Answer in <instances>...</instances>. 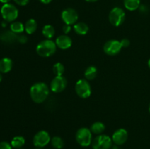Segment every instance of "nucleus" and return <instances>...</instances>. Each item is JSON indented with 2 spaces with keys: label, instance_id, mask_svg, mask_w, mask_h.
<instances>
[{
  "label": "nucleus",
  "instance_id": "f257e3e1",
  "mask_svg": "<svg viewBox=\"0 0 150 149\" xmlns=\"http://www.w3.org/2000/svg\"><path fill=\"white\" fill-rule=\"evenodd\" d=\"M50 93V89L46 83L38 82L32 85L30 88L29 94L31 99L37 104H41L45 102Z\"/></svg>",
  "mask_w": 150,
  "mask_h": 149
},
{
  "label": "nucleus",
  "instance_id": "f03ea898",
  "mask_svg": "<svg viewBox=\"0 0 150 149\" xmlns=\"http://www.w3.org/2000/svg\"><path fill=\"white\" fill-rule=\"evenodd\" d=\"M57 45L55 42L51 39H44L38 44L36 47V52L40 56L47 58L54 55L57 51Z\"/></svg>",
  "mask_w": 150,
  "mask_h": 149
},
{
  "label": "nucleus",
  "instance_id": "7ed1b4c3",
  "mask_svg": "<svg viewBox=\"0 0 150 149\" xmlns=\"http://www.w3.org/2000/svg\"><path fill=\"white\" fill-rule=\"evenodd\" d=\"M76 140L77 143L82 147H88L92 143V133L90 129L81 127L76 134Z\"/></svg>",
  "mask_w": 150,
  "mask_h": 149
},
{
  "label": "nucleus",
  "instance_id": "20e7f679",
  "mask_svg": "<svg viewBox=\"0 0 150 149\" xmlns=\"http://www.w3.org/2000/svg\"><path fill=\"white\" fill-rule=\"evenodd\" d=\"M1 15L3 19L7 22H13L18 16V10L10 3L4 4L1 7Z\"/></svg>",
  "mask_w": 150,
  "mask_h": 149
},
{
  "label": "nucleus",
  "instance_id": "39448f33",
  "mask_svg": "<svg viewBox=\"0 0 150 149\" xmlns=\"http://www.w3.org/2000/svg\"><path fill=\"white\" fill-rule=\"evenodd\" d=\"M125 15L124 10H122L121 7H116L110 11L108 15V20L112 26L118 27L124 23Z\"/></svg>",
  "mask_w": 150,
  "mask_h": 149
},
{
  "label": "nucleus",
  "instance_id": "423d86ee",
  "mask_svg": "<svg viewBox=\"0 0 150 149\" xmlns=\"http://www.w3.org/2000/svg\"><path fill=\"white\" fill-rule=\"evenodd\" d=\"M75 89L78 96L82 99H87L92 94V88L86 79H80L78 80L75 86Z\"/></svg>",
  "mask_w": 150,
  "mask_h": 149
},
{
  "label": "nucleus",
  "instance_id": "0eeeda50",
  "mask_svg": "<svg viewBox=\"0 0 150 149\" xmlns=\"http://www.w3.org/2000/svg\"><path fill=\"white\" fill-rule=\"evenodd\" d=\"M112 139L106 134H99L92 143L93 149H111L112 147Z\"/></svg>",
  "mask_w": 150,
  "mask_h": 149
},
{
  "label": "nucleus",
  "instance_id": "6e6552de",
  "mask_svg": "<svg viewBox=\"0 0 150 149\" xmlns=\"http://www.w3.org/2000/svg\"><path fill=\"white\" fill-rule=\"evenodd\" d=\"M51 136L48 131L41 130L37 132L33 137V144L36 148H44L51 143Z\"/></svg>",
  "mask_w": 150,
  "mask_h": 149
},
{
  "label": "nucleus",
  "instance_id": "1a4fd4ad",
  "mask_svg": "<svg viewBox=\"0 0 150 149\" xmlns=\"http://www.w3.org/2000/svg\"><path fill=\"white\" fill-rule=\"evenodd\" d=\"M122 47L120 41L117 39H111L104 44L103 51L108 56H116L121 51Z\"/></svg>",
  "mask_w": 150,
  "mask_h": 149
},
{
  "label": "nucleus",
  "instance_id": "9d476101",
  "mask_svg": "<svg viewBox=\"0 0 150 149\" xmlns=\"http://www.w3.org/2000/svg\"><path fill=\"white\" fill-rule=\"evenodd\" d=\"M62 20L64 21L65 24L67 25H74L79 19V14L76 10L73 8H66L62 12L61 14Z\"/></svg>",
  "mask_w": 150,
  "mask_h": 149
},
{
  "label": "nucleus",
  "instance_id": "9b49d317",
  "mask_svg": "<svg viewBox=\"0 0 150 149\" xmlns=\"http://www.w3.org/2000/svg\"><path fill=\"white\" fill-rule=\"evenodd\" d=\"M67 80L64 76H55L50 84V90L54 93H60L66 89Z\"/></svg>",
  "mask_w": 150,
  "mask_h": 149
},
{
  "label": "nucleus",
  "instance_id": "f8f14e48",
  "mask_svg": "<svg viewBox=\"0 0 150 149\" xmlns=\"http://www.w3.org/2000/svg\"><path fill=\"white\" fill-rule=\"evenodd\" d=\"M128 138V133L125 129L120 128L116 130L113 134L112 141L117 145H121L126 143Z\"/></svg>",
  "mask_w": 150,
  "mask_h": 149
},
{
  "label": "nucleus",
  "instance_id": "ddd939ff",
  "mask_svg": "<svg viewBox=\"0 0 150 149\" xmlns=\"http://www.w3.org/2000/svg\"><path fill=\"white\" fill-rule=\"evenodd\" d=\"M55 43L57 46L61 50H67L72 46L73 41L67 34H62L59 36L56 39Z\"/></svg>",
  "mask_w": 150,
  "mask_h": 149
},
{
  "label": "nucleus",
  "instance_id": "4468645a",
  "mask_svg": "<svg viewBox=\"0 0 150 149\" xmlns=\"http://www.w3.org/2000/svg\"><path fill=\"white\" fill-rule=\"evenodd\" d=\"M18 36V35H17V34L14 33L11 30H6L0 34V40L4 43L12 44L17 41Z\"/></svg>",
  "mask_w": 150,
  "mask_h": 149
},
{
  "label": "nucleus",
  "instance_id": "2eb2a0df",
  "mask_svg": "<svg viewBox=\"0 0 150 149\" xmlns=\"http://www.w3.org/2000/svg\"><path fill=\"white\" fill-rule=\"evenodd\" d=\"M13 61L9 58H3L0 60V72L7 73L12 70Z\"/></svg>",
  "mask_w": 150,
  "mask_h": 149
},
{
  "label": "nucleus",
  "instance_id": "dca6fc26",
  "mask_svg": "<svg viewBox=\"0 0 150 149\" xmlns=\"http://www.w3.org/2000/svg\"><path fill=\"white\" fill-rule=\"evenodd\" d=\"M75 32L79 35H86L89 32V26L84 22H78L73 26Z\"/></svg>",
  "mask_w": 150,
  "mask_h": 149
},
{
  "label": "nucleus",
  "instance_id": "f3484780",
  "mask_svg": "<svg viewBox=\"0 0 150 149\" xmlns=\"http://www.w3.org/2000/svg\"><path fill=\"white\" fill-rule=\"evenodd\" d=\"M24 26L26 33L28 34H32L36 32L37 29H38V23L35 19L30 18L26 22Z\"/></svg>",
  "mask_w": 150,
  "mask_h": 149
},
{
  "label": "nucleus",
  "instance_id": "a211bd4d",
  "mask_svg": "<svg viewBox=\"0 0 150 149\" xmlns=\"http://www.w3.org/2000/svg\"><path fill=\"white\" fill-rule=\"evenodd\" d=\"M105 129V126L101 121H96L91 125L90 130L92 133L95 134H101Z\"/></svg>",
  "mask_w": 150,
  "mask_h": 149
},
{
  "label": "nucleus",
  "instance_id": "6ab92c4d",
  "mask_svg": "<svg viewBox=\"0 0 150 149\" xmlns=\"http://www.w3.org/2000/svg\"><path fill=\"white\" fill-rule=\"evenodd\" d=\"M124 6L129 11H134L141 6V0H124Z\"/></svg>",
  "mask_w": 150,
  "mask_h": 149
},
{
  "label": "nucleus",
  "instance_id": "aec40b11",
  "mask_svg": "<svg viewBox=\"0 0 150 149\" xmlns=\"http://www.w3.org/2000/svg\"><path fill=\"white\" fill-rule=\"evenodd\" d=\"M98 74V69L95 66H89L85 70L84 77L86 80H92L96 77Z\"/></svg>",
  "mask_w": 150,
  "mask_h": 149
},
{
  "label": "nucleus",
  "instance_id": "412c9836",
  "mask_svg": "<svg viewBox=\"0 0 150 149\" xmlns=\"http://www.w3.org/2000/svg\"><path fill=\"white\" fill-rule=\"evenodd\" d=\"M42 34L46 39H51V38L54 37V34H55V29H54V26H51V25H45L42 27Z\"/></svg>",
  "mask_w": 150,
  "mask_h": 149
},
{
  "label": "nucleus",
  "instance_id": "4be33fe9",
  "mask_svg": "<svg viewBox=\"0 0 150 149\" xmlns=\"http://www.w3.org/2000/svg\"><path fill=\"white\" fill-rule=\"evenodd\" d=\"M10 144L12 147L16 149L21 148L25 144V138L22 136H16L12 139Z\"/></svg>",
  "mask_w": 150,
  "mask_h": 149
},
{
  "label": "nucleus",
  "instance_id": "5701e85b",
  "mask_svg": "<svg viewBox=\"0 0 150 149\" xmlns=\"http://www.w3.org/2000/svg\"><path fill=\"white\" fill-rule=\"evenodd\" d=\"M10 30L16 34H21L25 30V26L21 22L13 21L10 25Z\"/></svg>",
  "mask_w": 150,
  "mask_h": 149
},
{
  "label": "nucleus",
  "instance_id": "b1692460",
  "mask_svg": "<svg viewBox=\"0 0 150 149\" xmlns=\"http://www.w3.org/2000/svg\"><path fill=\"white\" fill-rule=\"evenodd\" d=\"M51 143L55 149H62L64 145V140L59 136H54L51 138Z\"/></svg>",
  "mask_w": 150,
  "mask_h": 149
},
{
  "label": "nucleus",
  "instance_id": "393cba45",
  "mask_svg": "<svg viewBox=\"0 0 150 149\" xmlns=\"http://www.w3.org/2000/svg\"><path fill=\"white\" fill-rule=\"evenodd\" d=\"M53 72L56 76H62L64 72V67L61 62H57L53 66Z\"/></svg>",
  "mask_w": 150,
  "mask_h": 149
},
{
  "label": "nucleus",
  "instance_id": "a878e982",
  "mask_svg": "<svg viewBox=\"0 0 150 149\" xmlns=\"http://www.w3.org/2000/svg\"><path fill=\"white\" fill-rule=\"evenodd\" d=\"M18 42H19L21 44H25L28 41V38L26 35L24 34H21L18 36V39H17Z\"/></svg>",
  "mask_w": 150,
  "mask_h": 149
},
{
  "label": "nucleus",
  "instance_id": "bb28decb",
  "mask_svg": "<svg viewBox=\"0 0 150 149\" xmlns=\"http://www.w3.org/2000/svg\"><path fill=\"white\" fill-rule=\"evenodd\" d=\"M12 145L10 143L6 141H3L0 143V149H12Z\"/></svg>",
  "mask_w": 150,
  "mask_h": 149
},
{
  "label": "nucleus",
  "instance_id": "cd10ccee",
  "mask_svg": "<svg viewBox=\"0 0 150 149\" xmlns=\"http://www.w3.org/2000/svg\"><path fill=\"white\" fill-rule=\"evenodd\" d=\"M120 43H121V45L122 48H127V47L130 46V42L127 38H124V39H122L120 41Z\"/></svg>",
  "mask_w": 150,
  "mask_h": 149
},
{
  "label": "nucleus",
  "instance_id": "c85d7f7f",
  "mask_svg": "<svg viewBox=\"0 0 150 149\" xmlns=\"http://www.w3.org/2000/svg\"><path fill=\"white\" fill-rule=\"evenodd\" d=\"M71 29H72V28H71V26H70V25L65 24V25H64L62 27V31H63V32L64 33V34H67L69 32H70Z\"/></svg>",
  "mask_w": 150,
  "mask_h": 149
},
{
  "label": "nucleus",
  "instance_id": "c756f323",
  "mask_svg": "<svg viewBox=\"0 0 150 149\" xmlns=\"http://www.w3.org/2000/svg\"><path fill=\"white\" fill-rule=\"evenodd\" d=\"M15 2L20 6H25L29 3V0H14Z\"/></svg>",
  "mask_w": 150,
  "mask_h": 149
},
{
  "label": "nucleus",
  "instance_id": "7c9ffc66",
  "mask_svg": "<svg viewBox=\"0 0 150 149\" xmlns=\"http://www.w3.org/2000/svg\"><path fill=\"white\" fill-rule=\"evenodd\" d=\"M40 2H42V4H49V3H51V1H52V0H39Z\"/></svg>",
  "mask_w": 150,
  "mask_h": 149
},
{
  "label": "nucleus",
  "instance_id": "2f4dec72",
  "mask_svg": "<svg viewBox=\"0 0 150 149\" xmlns=\"http://www.w3.org/2000/svg\"><path fill=\"white\" fill-rule=\"evenodd\" d=\"M11 0H0V2L3 3V4H7L9 3Z\"/></svg>",
  "mask_w": 150,
  "mask_h": 149
},
{
  "label": "nucleus",
  "instance_id": "473e14b6",
  "mask_svg": "<svg viewBox=\"0 0 150 149\" xmlns=\"http://www.w3.org/2000/svg\"><path fill=\"white\" fill-rule=\"evenodd\" d=\"M111 149H120V148H119V145H116L111 147Z\"/></svg>",
  "mask_w": 150,
  "mask_h": 149
},
{
  "label": "nucleus",
  "instance_id": "72a5a7b5",
  "mask_svg": "<svg viewBox=\"0 0 150 149\" xmlns=\"http://www.w3.org/2000/svg\"><path fill=\"white\" fill-rule=\"evenodd\" d=\"M86 1H88V2H95L97 1L98 0H85Z\"/></svg>",
  "mask_w": 150,
  "mask_h": 149
},
{
  "label": "nucleus",
  "instance_id": "f704fd0d",
  "mask_svg": "<svg viewBox=\"0 0 150 149\" xmlns=\"http://www.w3.org/2000/svg\"><path fill=\"white\" fill-rule=\"evenodd\" d=\"M1 80H2V75H1V72H0V82L1 81Z\"/></svg>",
  "mask_w": 150,
  "mask_h": 149
},
{
  "label": "nucleus",
  "instance_id": "c9c22d12",
  "mask_svg": "<svg viewBox=\"0 0 150 149\" xmlns=\"http://www.w3.org/2000/svg\"><path fill=\"white\" fill-rule=\"evenodd\" d=\"M148 67H149L150 69V58L149 59V61H148Z\"/></svg>",
  "mask_w": 150,
  "mask_h": 149
},
{
  "label": "nucleus",
  "instance_id": "e433bc0d",
  "mask_svg": "<svg viewBox=\"0 0 150 149\" xmlns=\"http://www.w3.org/2000/svg\"><path fill=\"white\" fill-rule=\"evenodd\" d=\"M1 25H2L3 26H6V24H5V23H1Z\"/></svg>",
  "mask_w": 150,
  "mask_h": 149
},
{
  "label": "nucleus",
  "instance_id": "4c0bfd02",
  "mask_svg": "<svg viewBox=\"0 0 150 149\" xmlns=\"http://www.w3.org/2000/svg\"><path fill=\"white\" fill-rule=\"evenodd\" d=\"M149 113H150V103H149Z\"/></svg>",
  "mask_w": 150,
  "mask_h": 149
},
{
  "label": "nucleus",
  "instance_id": "58836bf2",
  "mask_svg": "<svg viewBox=\"0 0 150 149\" xmlns=\"http://www.w3.org/2000/svg\"><path fill=\"white\" fill-rule=\"evenodd\" d=\"M35 149H42V148H35Z\"/></svg>",
  "mask_w": 150,
  "mask_h": 149
},
{
  "label": "nucleus",
  "instance_id": "ea45409f",
  "mask_svg": "<svg viewBox=\"0 0 150 149\" xmlns=\"http://www.w3.org/2000/svg\"><path fill=\"white\" fill-rule=\"evenodd\" d=\"M18 149H22V148H18Z\"/></svg>",
  "mask_w": 150,
  "mask_h": 149
}]
</instances>
